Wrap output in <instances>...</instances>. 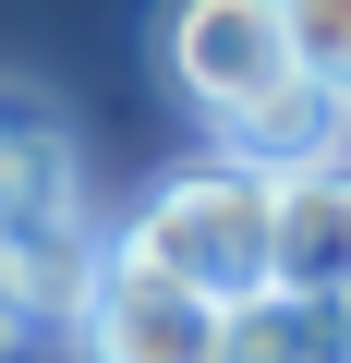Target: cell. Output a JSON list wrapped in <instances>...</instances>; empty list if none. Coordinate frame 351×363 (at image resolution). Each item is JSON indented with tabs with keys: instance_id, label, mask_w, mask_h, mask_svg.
<instances>
[{
	"instance_id": "cell-9",
	"label": "cell",
	"mask_w": 351,
	"mask_h": 363,
	"mask_svg": "<svg viewBox=\"0 0 351 363\" xmlns=\"http://www.w3.org/2000/svg\"><path fill=\"white\" fill-rule=\"evenodd\" d=\"M25 327H37V315H25V291H13V279H0V363H13V351H25Z\"/></svg>"
},
{
	"instance_id": "cell-5",
	"label": "cell",
	"mask_w": 351,
	"mask_h": 363,
	"mask_svg": "<svg viewBox=\"0 0 351 363\" xmlns=\"http://www.w3.org/2000/svg\"><path fill=\"white\" fill-rule=\"evenodd\" d=\"M25 218H85V157L49 97L0 85V230H25Z\"/></svg>"
},
{
	"instance_id": "cell-2",
	"label": "cell",
	"mask_w": 351,
	"mask_h": 363,
	"mask_svg": "<svg viewBox=\"0 0 351 363\" xmlns=\"http://www.w3.org/2000/svg\"><path fill=\"white\" fill-rule=\"evenodd\" d=\"M157 73L182 85L206 121L255 109L267 85H291V25H279V0H169V25H157Z\"/></svg>"
},
{
	"instance_id": "cell-8",
	"label": "cell",
	"mask_w": 351,
	"mask_h": 363,
	"mask_svg": "<svg viewBox=\"0 0 351 363\" xmlns=\"http://www.w3.org/2000/svg\"><path fill=\"white\" fill-rule=\"evenodd\" d=\"M279 25H291L303 85H339L351 97V0H279Z\"/></svg>"
},
{
	"instance_id": "cell-1",
	"label": "cell",
	"mask_w": 351,
	"mask_h": 363,
	"mask_svg": "<svg viewBox=\"0 0 351 363\" xmlns=\"http://www.w3.org/2000/svg\"><path fill=\"white\" fill-rule=\"evenodd\" d=\"M109 255H121V267H145V279H169V291H206V303L230 315V303L279 291V182L206 145L194 169H169L157 194L121 218V242H109Z\"/></svg>"
},
{
	"instance_id": "cell-4",
	"label": "cell",
	"mask_w": 351,
	"mask_h": 363,
	"mask_svg": "<svg viewBox=\"0 0 351 363\" xmlns=\"http://www.w3.org/2000/svg\"><path fill=\"white\" fill-rule=\"evenodd\" d=\"M218 133V157H243V169H267V182H291V169H327V157H351V97L339 85H267L255 109H230V121H206Z\"/></svg>"
},
{
	"instance_id": "cell-7",
	"label": "cell",
	"mask_w": 351,
	"mask_h": 363,
	"mask_svg": "<svg viewBox=\"0 0 351 363\" xmlns=\"http://www.w3.org/2000/svg\"><path fill=\"white\" fill-rule=\"evenodd\" d=\"M218 363H351V303L255 291V303L218 315Z\"/></svg>"
},
{
	"instance_id": "cell-6",
	"label": "cell",
	"mask_w": 351,
	"mask_h": 363,
	"mask_svg": "<svg viewBox=\"0 0 351 363\" xmlns=\"http://www.w3.org/2000/svg\"><path fill=\"white\" fill-rule=\"evenodd\" d=\"M279 291L351 303V157L279 182Z\"/></svg>"
},
{
	"instance_id": "cell-3",
	"label": "cell",
	"mask_w": 351,
	"mask_h": 363,
	"mask_svg": "<svg viewBox=\"0 0 351 363\" xmlns=\"http://www.w3.org/2000/svg\"><path fill=\"white\" fill-rule=\"evenodd\" d=\"M73 351L85 363H218V303L206 291H169L145 267H97V291L73 303Z\"/></svg>"
},
{
	"instance_id": "cell-10",
	"label": "cell",
	"mask_w": 351,
	"mask_h": 363,
	"mask_svg": "<svg viewBox=\"0 0 351 363\" xmlns=\"http://www.w3.org/2000/svg\"><path fill=\"white\" fill-rule=\"evenodd\" d=\"M0 279H13V242H0Z\"/></svg>"
}]
</instances>
